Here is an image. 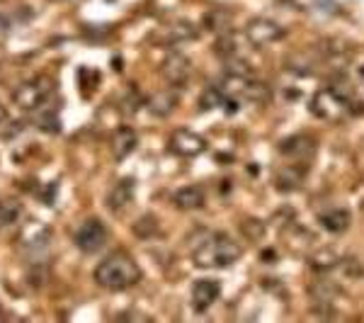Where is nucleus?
Masks as SVG:
<instances>
[{"label": "nucleus", "instance_id": "1", "mask_svg": "<svg viewBox=\"0 0 364 323\" xmlns=\"http://www.w3.org/2000/svg\"><path fill=\"white\" fill-rule=\"evenodd\" d=\"M355 97L357 90L352 88V80L343 70H336V75L311 100V110H314L316 117H321L326 122H340L348 115H352Z\"/></svg>", "mask_w": 364, "mask_h": 323}, {"label": "nucleus", "instance_id": "2", "mask_svg": "<svg viewBox=\"0 0 364 323\" xmlns=\"http://www.w3.org/2000/svg\"><path fill=\"white\" fill-rule=\"evenodd\" d=\"M243 248L238 245V240H233L224 231H209L197 240V245L192 248V260L197 268L204 270H224L231 268L233 263L240 260Z\"/></svg>", "mask_w": 364, "mask_h": 323}, {"label": "nucleus", "instance_id": "3", "mask_svg": "<svg viewBox=\"0 0 364 323\" xmlns=\"http://www.w3.org/2000/svg\"><path fill=\"white\" fill-rule=\"evenodd\" d=\"M141 280V268L136 265L129 253H112L107 255L102 263L95 268V282L102 290L109 292H124L132 290L134 285H139Z\"/></svg>", "mask_w": 364, "mask_h": 323}, {"label": "nucleus", "instance_id": "4", "mask_svg": "<svg viewBox=\"0 0 364 323\" xmlns=\"http://www.w3.org/2000/svg\"><path fill=\"white\" fill-rule=\"evenodd\" d=\"M54 97V80L49 75H37V78H29L25 83L15 88L13 100L20 110L25 112H37L42 105H46Z\"/></svg>", "mask_w": 364, "mask_h": 323}, {"label": "nucleus", "instance_id": "5", "mask_svg": "<svg viewBox=\"0 0 364 323\" xmlns=\"http://www.w3.org/2000/svg\"><path fill=\"white\" fill-rule=\"evenodd\" d=\"M287 37V29L274 20L267 17H255L245 25V39L252 46H267V44H277Z\"/></svg>", "mask_w": 364, "mask_h": 323}, {"label": "nucleus", "instance_id": "6", "mask_svg": "<svg viewBox=\"0 0 364 323\" xmlns=\"http://www.w3.org/2000/svg\"><path fill=\"white\" fill-rule=\"evenodd\" d=\"M107 240H109V231L105 226V221L100 219H87L75 231V245L83 253H97V250H102L107 245Z\"/></svg>", "mask_w": 364, "mask_h": 323}, {"label": "nucleus", "instance_id": "7", "mask_svg": "<svg viewBox=\"0 0 364 323\" xmlns=\"http://www.w3.org/2000/svg\"><path fill=\"white\" fill-rule=\"evenodd\" d=\"M161 73H163V78H166V83L178 90V88H185L190 83L192 63H190V58L185 54H180V51H170L161 66Z\"/></svg>", "mask_w": 364, "mask_h": 323}, {"label": "nucleus", "instance_id": "8", "mask_svg": "<svg viewBox=\"0 0 364 323\" xmlns=\"http://www.w3.org/2000/svg\"><path fill=\"white\" fill-rule=\"evenodd\" d=\"M279 154L287 158H294V161H309L314 158L316 149H318V141L311 134H291V137L279 141Z\"/></svg>", "mask_w": 364, "mask_h": 323}, {"label": "nucleus", "instance_id": "9", "mask_svg": "<svg viewBox=\"0 0 364 323\" xmlns=\"http://www.w3.org/2000/svg\"><path fill=\"white\" fill-rule=\"evenodd\" d=\"M170 151L182 158H195L207 151V141H204V137H199V134L190 132V129H178L170 137Z\"/></svg>", "mask_w": 364, "mask_h": 323}, {"label": "nucleus", "instance_id": "10", "mask_svg": "<svg viewBox=\"0 0 364 323\" xmlns=\"http://www.w3.org/2000/svg\"><path fill=\"white\" fill-rule=\"evenodd\" d=\"M221 297V285L216 280H197L192 285V309L204 314L207 309L214 307Z\"/></svg>", "mask_w": 364, "mask_h": 323}, {"label": "nucleus", "instance_id": "11", "mask_svg": "<svg viewBox=\"0 0 364 323\" xmlns=\"http://www.w3.org/2000/svg\"><path fill=\"white\" fill-rule=\"evenodd\" d=\"M306 175H309V170L304 163H291V166H284L274 173V187H277L279 192H284V195L287 192H296L306 183Z\"/></svg>", "mask_w": 364, "mask_h": 323}, {"label": "nucleus", "instance_id": "12", "mask_svg": "<svg viewBox=\"0 0 364 323\" xmlns=\"http://www.w3.org/2000/svg\"><path fill=\"white\" fill-rule=\"evenodd\" d=\"M309 295L316 302V307H333V304H336V299L340 297V285L336 280L321 275L318 280L311 282Z\"/></svg>", "mask_w": 364, "mask_h": 323}, {"label": "nucleus", "instance_id": "13", "mask_svg": "<svg viewBox=\"0 0 364 323\" xmlns=\"http://www.w3.org/2000/svg\"><path fill=\"white\" fill-rule=\"evenodd\" d=\"M318 224L328 233H345L352 224V214L345 207H328L318 211Z\"/></svg>", "mask_w": 364, "mask_h": 323}, {"label": "nucleus", "instance_id": "14", "mask_svg": "<svg viewBox=\"0 0 364 323\" xmlns=\"http://www.w3.org/2000/svg\"><path fill=\"white\" fill-rule=\"evenodd\" d=\"M318 66H321V58L316 51H299V54L287 58V68H289V73L301 75V78H311V75L318 70Z\"/></svg>", "mask_w": 364, "mask_h": 323}, {"label": "nucleus", "instance_id": "15", "mask_svg": "<svg viewBox=\"0 0 364 323\" xmlns=\"http://www.w3.org/2000/svg\"><path fill=\"white\" fill-rule=\"evenodd\" d=\"M134 190H136V183L132 178L119 180L107 195V207L112 211H124L134 199Z\"/></svg>", "mask_w": 364, "mask_h": 323}, {"label": "nucleus", "instance_id": "16", "mask_svg": "<svg viewBox=\"0 0 364 323\" xmlns=\"http://www.w3.org/2000/svg\"><path fill=\"white\" fill-rule=\"evenodd\" d=\"M204 199L207 197H204V190L199 185H185L173 195V204L182 211H192V209H202Z\"/></svg>", "mask_w": 364, "mask_h": 323}, {"label": "nucleus", "instance_id": "17", "mask_svg": "<svg viewBox=\"0 0 364 323\" xmlns=\"http://www.w3.org/2000/svg\"><path fill=\"white\" fill-rule=\"evenodd\" d=\"M340 255L331 248H314L309 255V268L316 275H331L333 270H338Z\"/></svg>", "mask_w": 364, "mask_h": 323}, {"label": "nucleus", "instance_id": "18", "mask_svg": "<svg viewBox=\"0 0 364 323\" xmlns=\"http://www.w3.org/2000/svg\"><path fill=\"white\" fill-rule=\"evenodd\" d=\"M178 102H180V97L175 90H158L154 97L146 100V107H149L151 115H156V117H168L175 107H178Z\"/></svg>", "mask_w": 364, "mask_h": 323}, {"label": "nucleus", "instance_id": "19", "mask_svg": "<svg viewBox=\"0 0 364 323\" xmlns=\"http://www.w3.org/2000/svg\"><path fill=\"white\" fill-rule=\"evenodd\" d=\"M136 146H139V134L134 132L132 127H119L117 129V134H114V139H112V149H114V156L119 158H127V156H132L134 151H136Z\"/></svg>", "mask_w": 364, "mask_h": 323}, {"label": "nucleus", "instance_id": "20", "mask_svg": "<svg viewBox=\"0 0 364 323\" xmlns=\"http://www.w3.org/2000/svg\"><path fill=\"white\" fill-rule=\"evenodd\" d=\"M226 100H228V95L224 92L221 83L207 85L202 90V97H199V110H202V112H209V110H216V107H221V105H226Z\"/></svg>", "mask_w": 364, "mask_h": 323}, {"label": "nucleus", "instance_id": "21", "mask_svg": "<svg viewBox=\"0 0 364 323\" xmlns=\"http://www.w3.org/2000/svg\"><path fill=\"white\" fill-rule=\"evenodd\" d=\"M197 27L190 25V22H175V25L168 27L166 32V42L168 44H180V42H192L197 37Z\"/></svg>", "mask_w": 364, "mask_h": 323}, {"label": "nucleus", "instance_id": "22", "mask_svg": "<svg viewBox=\"0 0 364 323\" xmlns=\"http://www.w3.org/2000/svg\"><path fill=\"white\" fill-rule=\"evenodd\" d=\"M231 15L226 13V10H209L207 15H204V27L209 29V32H216V34H224V32H231Z\"/></svg>", "mask_w": 364, "mask_h": 323}, {"label": "nucleus", "instance_id": "23", "mask_svg": "<svg viewBox=\"0 0 364 323\" xmlns=\"http://www.w3.org/2000/svg\"><path fill=\"white\" fill-rule=\"evenodd\" d=\"M22 216V204L15 199H0V228L13 226Z\"/></svg>", "mask_w": 364, "mask_h": 323}, {"label": "nucleus", "instance_id": "24", "mask_svg": "<svg viewBox=\"0 0 364 323\" xmlns=\"http://www.w3.org/2000/svg\"><path fill=\"white\" fill-rule=\"evenodd\" d=\"M338 270L350 280H357L364 275V265H362V260H357V258H340Z\"/></svg>", "mask_w": 364, "mask_h": 323}, {"label": "nucleus", "instance_id": "25", "mask_svg": "<svg viewBox=\"0 0 364 323\" xmlns=\"http://www.w3.org/2000/svg\"><path fill=\"white\" fill-rule=\"evenodd\" d=\"M240 231L245 233V238H248V240L257 243V240H262V236H265L267 228L262 226V221H257V219H245L243 226H240Z\"/></svg>", "mask_w": 364, "mask_h": 323}, {"label": "nucleus", "instance_id": "26", "mask_svg": "<svg viewBox=\"0 0 364 323\" xmlns=\"http://www.w3.org/2000/svg\"><path fill=\"white\" fill-rule=\"evenodd\" d=\"M144 102H146V100L141 97V92H139V90H134V88L127 92V97L122 100V105H124V112H127V115L139 112V107H141V105H144Z\"/></svg>", "mask_w": 364, "mask_h": 323}, {"label": "nucleus", "instance_id": "27", "mask_svg": "<svg viewBox=\"0 0 364 323\" xmlns=\"http://www.w3.org/2000/svg\"><path fill=\"white\" fill-rule=\"evenodd\" d=\"M13 127V122H10V117H8V112H5L3 107H0V137H5L8 134V129Z\"/></svg>", "mask_w": 364, "mask_h": 323}, {"label": "nucleus", "instance_id": "28", "mask_svg": "<svg viewBox=\"0 0 364 323\" xmlns=\"http://www.w3.org/2000/svg\"><path fill=\"white\" fill-rule=\"evenodd\" d=\"M3 316H5V314H3V309H0V319H3Z\"/></svg>", "mask_w": 364, "mask_h": 323}]
</instances>
